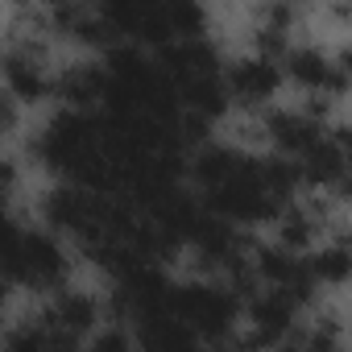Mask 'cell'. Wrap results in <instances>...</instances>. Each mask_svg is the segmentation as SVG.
<instances>
[{
  "label": "cell",
  "mask_w": 352,
  "mask_h": 352,
  "mask_svg": "<svg viewBox=\"0 0 352 352\" xmlns=\"http://www.w3.org/2000/svg\"><path fill=\"white\" fill-rule=\"evenodd\" d=\"M274 83H278V71H274L270 63H245V67L232 75V87H236L241 96H265Z\"/></svg>",
  "instance_id": "6da1fadb"
},
{
  "label": "cell",
  "mask_w": 352,
  "mask_h": 352,
  "mask_svg": "<svg viewBox=\"0 0 352 352\" xmlns=\"http://www.w3.org/2000/svg\"><path fill=\"white\" fill-rule=\"evenodd\" d=\"M9 79H13V87L17 91H25V96H38L42 91V71H38V63L30 58V54H13L9 58Z\"/></svg>",
  "instance_id": "7a4b0ae2"
},
{
  "label": "cell",
  "mask_w": 352,
  "mask_h": 352,
  "mask_svg": "<svg viewBox=\"0 0 352 352\" xmlns=\"http://www.w3.org/2000/svg\"><path fill=\"white\" fill-rule=\"evenodd\" d=\"M294 75L307 79V83H323V79H327V63H323L319 54H298V58H294Z\"/></svg>",
  "instance_id": "3957f363"
},
{
  "label": "cell",
  "mask_w": 352,
  "mask_h": 352,
  "mask_svg": "<svg viewBox=\"0 0 352 352\" xmlns=\"http://www.w3.org/2000/svg\"><path fill=\"white\" fill-rule=\"evenodd\" d=\"M9 183H13V174H9V166H5V162H0V199L9 195Z\"/></svg>",
  "instance_id": "277c9868"
},
{
  "label": "cell",
  "mask_w": 352,
  "mask_h": 352,
  "mask_svg": "<svg viewBox=\"0 0 352 352\" xmlns=\"http://www.w3.org/2000/svg\"><path fill=\"white\" fill-rule=\"evenodd\" d=\"M0 129H5V108H0Z\"/></svg>",
  "instance_id": "5b68a950"
}]
</instances>
